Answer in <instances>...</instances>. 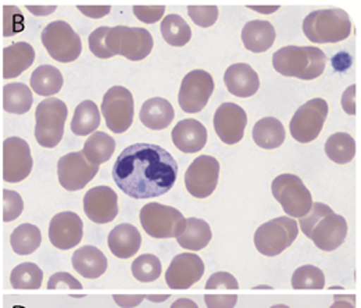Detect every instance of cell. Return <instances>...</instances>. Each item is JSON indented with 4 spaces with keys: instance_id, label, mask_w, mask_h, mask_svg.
<instances>
[{
    "instance_id": "cell-1",
    "label": "cell",
    "mask_w": 361,
    "mask_h": 308,
    "mask_svg": "<svg viewBox=\"0 0 361 308\" xmlns=\"http://www.w3.org/2000/svg\"><path fill=\"white\" fill-rule=\"evenodd\" d=\"M178 176V163L161 146L135 143L117 157L113 167L116 185L133 199H152L171 190Z\"/></svg>"
},
{
    "instance_id": "cell-2",
    "label": "cell",
    "mask_w": 361,
    "mask_h": 308,
    "mask_svg": "<svg viewBox=\"0 0 361 308\" xmlns=\"http://www.w3.org/2000/svg\"><path fill=\"white\" fill-rule=\"evenodd\" d=\"M302 232L322 252H334L348 236V222L322 203H313L310 211L300 218Z\"/></svg>"
},
{
    "instance_id": "cell-3",
    "label": "cell",
    "mask_w": 361,
    "mask_h": 308,
    "mask_svg": "<svg viewBox=\"0 0 361 308\" xmlns=\"http://www.w3.org/2000/svg\"><path fill=\"white\" fill-rule=\"evenodd\" d=\"M272 66L281 75L312 81L322 75L326 56L318 47L285 46L274 53Z\"/></svg>"
},
{
    "instance_id": "cell-4",
    "label": "cell",
    "mask_w": 361,
    "mask_h": 308,
    "mask_svg": "<svg viewBox=\"0 0 361 308\" xmlns=\"http://www.w3.org/2000/svg\"><path fill=\"white\" fill-rule=\"evenodd\" d=\"M303 32L316 44L342 42L350 37L352 20L342 8L316 10L305 18Z\"/></svg>"
},
{
    "instance_id": "cell-5",
    "label": "cell",
    "mask_w": 361,
    "mask_h": 308,
    "mask_svg": "<svg viewBox=\"0 0 361 308\" xmlns=\"http://www.w3.org/2000/svg\"><path fill=\"white\" fill-rule=\"evenodd\" d=\"M68 117V109L63 100L47 97L41 101L35 111V137L46 149L56 147L64 135V125Z\"/></svg>"
},
{
    "instance_id": "cell-6",
    "label": "cell",
    "mask_w": 361,
    "mask_h": 308,
    "mask_svg": "<svg viewBox=\"0 0 361 308\" xmlns=\"http://www.w3.org/2000/svg\"><path fill=\"white\" fill-rule=\"evenodd\" d=\"M271 190L275 200L289 217L303 218L313 206L312 193L299 176L292 174L278 175L272 180Z\"/></svg>"
},
{
    "instance_id": "cell-7",
    "label": "cell",
    "mask_w": 361,
    "mask_h": 308,
    "mask_svg": "<svg viewBox=\"0 0 361 308\" xmlns=\"http://www.w3.org/2000/svg\"><path fill=\"white\" fill-rule=\"evenodd\" d=\"M139 220L145 232L154 239L178 238L186 226V218L177 209L160 203L143 206Z\"/></svg>"
},
{
    "instance_id": "cell-8",
    "label": "cell",
    "mask_w": 361,
    "mask_h": 308,
    "mask_svg": "<svg viewBox=\"0 0 361 308\" xmlns=\"http://www.w3.org/2000/svg\"><path fill=\"white\" fill-rule=\"evenodd\" d=\"M299 235L298 222L289 217H278L259 226L255 233V246L263 256L275 257L285 252Z\"/></svg>"
},
{
    "instance_id": "cell-9",
    "label": "cell",
    "mask_w": 361,
    "mask_h": 308,
    "mask_svg": "<svg viewBox=\"0 0 361 308\" xmlns=\"http://www.w3.org/2000/svg\"><path fill=\"white\" fill-rule=\"evenodd\" d=\"M41 39L50 57L60 63H73L82 53L80 35L66 21H53L46 25Z\"/></svg>"
},
{
    "instance_id": "cell-10",
    "label": "cell",
    "mask_w": 361,
    "mask_h": 308,
    "mask_svg": "<svg viewBox=\"0 0 361 308\" xmlns=\"http://www.w3.org/2000/svg\"><path fill=\"white\" fill-rule=\"evenodd\" d=\"M102 114L106 125L114 133H124L134 123L135 101L133 93L124 87H111L102 101Z\"/></svg>"
},
{
    "instance_id": "cell-11",
    "label": "cell",
    "mask_w": 361,
    "mask_h": 308,
    "mask_svg": "<svg viewBox=\"0 0 361 308\" xmlns=\"http://www.w3.org/2000/svg\"><path fill=\"white\" fill-rule=\"evenodd\" d=\"M110 42L111 50L117 56H123L131 61H140L146 58L153 49L152 34L139 27H124L117 25L110 28Z\"/></svg>"
},
{
    "instance_id": "cell-12",
    "label": "cell",
    "mask_w": 361,
    "mask_h": 308,
    "mask_svg": "<svg viewBox=\"0 0 361 308\" xmlns=\"http://www.w3.org/2000/svg\"><path fill=\"white\" fill-rule=\"evenodd\" d=\"M328 116V103L324 99H312L305 103L290 120V135L300 143H309L318 137Z\"/></svg>"
},
{
    "instance_id": "cell-13",
    "label": "cell",
    "mask_w": 361,
    "mask_h": 308,
    "mask_svg": "<svg viewBox=\"0 0 361 308\" xmlns=\"http://www.w3.org/2000/svg\"><path fill=\"white\" fill-rule=\"evenodd\" d=\"M214 92L213 77L203 70H193L185 75L180 84L178 101L185 113H200Z\"/></svg>"
},
{
    "instance_id": "cell-14",
    "label": "cell",
    "mask_w": 361,
    "mask_h": 308,
    "mask_svg": "<svg viewBox=\"0 0 361 308\" xmlns=\"http://www.w3.org/2000/svg\"><path fill=\"white\" fill-rule=\"evenodd\" d=\"M34 167L30 144L17 136L3 142V179L8 183H18L27 179Z\"/></svg>"
},
{
    "instance_id": "cell-15",
    "label": "cell",
    "mask_w": 361,
    "mask_h": 308,
    "mask_svg": "<svg viewBox=\"0 0 361 308\" xmlns=\"http://www.w3.org/2000/svg\"><path fill=\"white\" fill-rule=\"evenodd\" d=\"M220 178V163L212 156H200L189 166L185 174L188 192L197 199H206L216 190Z\"/></svg>"
},
{
    "instance_id": "cell-16",
    "label": "cell",
    "mask_w": 361,
    "mask_h": 308,
    "mask_svg": "<svg viewBox=\"0 0 361 308\" xmlns=\"http://www.w3.org/2000/svg\"><path fill=\"white\" fill-rule=\"evenodd\" d=\"M99 166L90 164L81 152H73L63 156L57 163V175L60 185L70 192L84 189L96 176Z\"/></svg>"
},
{
    "instance_id": "cell-17",
    "label": "cell",
    "mask_w": 361,
    "mask_h": 308,
    "mask_svg": "<svg viewBox=\"0 0 361 308\" xmlns=\"http://www.w3.org/2000/svg\"><path fill=\"white\" fill-rule=\"evenodd\" d=\"M204 273L203 260L192 253H182L173 259L166 272V283L174 290H185L197 283Z\"/></svg>"
},
{
    "instance_id": "cell-18",
    "label": "cell",
    "mask_w": 361,
    "mask_h": 308,
    "mask_svg": "<svg viewBox=\"0 0 361 308\" xmlns=\"http://www.w3.org/2000/svg\"><path fill=\"white\" fill-rule=\"evenodd\" d=\"M84 223L78 214L64 211L56 214L49 225V239L56 249L70 250L82 240Z\"/></svg>"
},
{
    "instance_id": "cell-19",
    "label": "cell",
    "mask_w": 361,
    "mask_h": 308,
    "mask_svg": "<svg viewBox=\"0 0 361 308\" xmlns=\"http://www.w3.org/2000/svg\"><path fill=\"white\" fill-rule=\"evenodd\" d=\"M84 211L94 223H109L118 214L117 193L109 186H96L84 196Z\"/></svg>"
},
{
    "instance_id": "cell-20",
    "label": "cell",
    "mask_w": 361,
    "mask_h": 308,
    "mask_svg": "<svg viewBox=\"0 0 361 308\" xmlns=\"http://www.w3.org/2000/svg\"><path fill=\"white\" fill-rule=\"evenodd\" d=\"M247 125L246 111L233 103L221 104L214 114V130L226 144H236L242 140Z\"/></svg>"
},
{
    "instance_id": "cell-21",
    "label": "cell",
    "mask_w": 361,
    "mask_h": 308,
    "mask_svg": "<svg viewBox=\"0 0 361 308\" xmlns=\"http://www.w3.org/2000/svg\"><path fill=\"white\" fill-rule=\"evenodd\" d=\"M224 82L229 93L236 97H250L260 88L257 73L246 63H238L228 67Z\"/></svg>"
},
{
    "instance_id": "cell-22",
    "label": "cell",
    "mask_w": 361,
    "mask_h": 308,
    "mask_svg": "<svg viewBox=\"0 0 361 308\" xmlns=\"http://www.w3.org/2000/svg\"><path fill=\"white\" fill-rule=\"evenodd\" d=\"M171 137L178 150L192 154L204 147L207 142V130L197 120H182L174 127Z\"/></svg>"
},
{
    "instance_id": "cell-23",
    "label": "cell",
    "mask_w": 361,
    "mask_h": 308,
    "mask_svg": "<svg viewBox=\"0 0 361 308\" xmlns=\"http://www.w3.org/2000/svg\"><path fill=\"white\" fill-rule=\"evenodd\" d=\"M35 61V50L27 42H17L3 49V78L20 77Z\"/></svg>"
},
{
    "instance_id": "cell-24",
    "label": "cell",
    "mask_w": 361,
    "mask_h": 308,
    "mask_svg": "<svg viewBox=\"0 0 361 308\" xmlns=\"http://www.w3.org/2000/svg\"><path fill=\"white\" fill-rule=\"evenodd\" d=\"M110 252L123 260L131 259L140 249L142 236L140 232L131 223L117 225L107 238Z\"/></svg>"
},
{
    "instance_id": "cell-25",
    "label": "cell",
    "mask_w": 361,
    "mask_h": 308,
    "mask_svg": "<svg viewBox=\"0 0 361 308\" xmlns=\"http://www.w3.org/2000/svg\"><path fill=\"white\" fill-rule=\"evenodd\" d=\"M174 109L171 103L163 97H153L142 104L139 118L142 124L153 131L166 130L174 120Z\"/></svg>"
},
{
    "instance_id": "cell-26",
    "label": "cell",
    "mask_w": 361,
    "mask_h": 308,
    "mask_svg": "<svg viewBox=\"0 0 361 308\" xmlns=\"http://www.w3.org/2000/svg\"><path fill=\"white\" fill-rule=\"evenodd\" d=\"M276 34L269 21L256 20L247 23L242 30V42L253 53H264L272 47Z\"/></svg>"
},
{
    "instance_id": "cell-27",
    "label": "cell",
    "mask_w": 361,
    "mask_h": 308,
    "mask_svg": "<svg viewBox=\"0 0 361 308\" xmlns=\"http://www.w3.org/2000/svg\"><path fill=\"white\" fill-rule=\"evenodd\" d=\"M74 269L87 279H97L107 269V259L94 246H84L73 254Z\"/></svg>"
},
{
    "instance_id": "cell-28",
    "label": "cell",
    "mask_w": 361,
    "mask_h": 308,
    "mask_svg": "<svg viewBox=\"0 0 361 308\" xmlns=\"http://www.w3.org/2000/svg\"><path fill=\"white\" fill-rule=\"evenodd\" d=\"M213 233L210 225L200 218L186 220L185 230L177 238V242L182 249L190 252H199L212 242Z\"/></svg>"
},
{
    "instance_id": "cell-29",
    "label": "cell",
    "mask_w": 361,
    "mask_h": 308,
    "mask_svg": "<svg viewBox=\"0 0 361 308\" xmlns=\"http://www.w3.org/2000/svg\"><path fill=\"white\" fill-rule=\"evenodd\" d=\"M34 103L32 90L23 82H13L3 88V109L10 114H25Z\"/></svg>"
},
{
    "instance_id": "cell-30",
    "label": "cell",
    "mask_w": 361,
    "mask_h": 308,
    "mask_svg": "<svg viewBox=\"0 0 361 308\" xmlns=\"http://www.w3.org/2000/svg\"><path fill=\"white\" fill-rule=\"evenodd\" d=\"M285 128L282 123L274 117H266L253 127V140L262 149L272 150L285 142Z\"/></svg>"
},
{
    "instance_id": "cell-31",
    "label": "cell",
    "mask_w": 361,
    "mask_h": 308,
    "mask_svg": "<svg viewBox=\"0 0 361 308\" xmlns=\"http://www.w3.org/2000/svg\"><path fill=\"white\" fill-rule=\"evenodd\" d=\"M114 150L116 140L107 133L96 131L88 137L81 153L90 164L100 166L111 159Z\"/></svg>"
},
{
    "instance_id": "cell-32",
    "label": "cell",
    "mask_w": 361,
    "mask_h": 308,
    "mask_svg": "<svg viewBox=\"0 0 361 308\" xmlns=\"http://www.w3.org/2000/svg\"><path fill=\"white\" fill-rule=\"evenodd\" d=\"M42 242V233L37 225L32 223H23L17 226L11 236H10V245L16 254L18 256H28L32 254Z\"/></svg>"
},
{
    "instance_id": "cell-33",
    "label": "cell",
    "mask_w": 361,
    "mask_h": 308,
    "mask_svg": "<svg viewBox=\"0 0 361 308\" xmlns=\"http://www.w3.org/2000/svg\"><path fill=\"white\" fill-rule=\"evenodd\" d=\"M64 84L63 75L59 68L44 64L38 67L31 75V88L39 96H53L60 92Z\"/></svg>"
},
{
    "instance_id": "cell-34",
    "label": "cell",
    "mask_w": 361,
    "mask_h": 308,
    "mask_svg": "<svg viewBox=\"0 0 361 308\" xmlns=\"http://www.w3.org/2000/svg\"><path fill=\"white\" fill-rule=\"evenodd\" d=\"M100 125V111L94 101L85 100L80 103L75 109L73 121H71V131L77 136H87L93 133Z\"/></svg>"
},
{
    "instance_id": "cell-35",
    "label": "cell",
    "mask_w": 361,
    "mask_h": 308,
    "mask_svg": "<svg viewBox=\"0 0 361 308\" xmlns=\"http://www.w3.org/2000/svg\"><path fill=\"white\" fill-rule=\"evenodd\" d=\"M325 153L336 164H348L356 156V142L349 133H334L325 143Z\"/></svg>"
},
{
    "instance_id": "cell-36",
    "label": "cell",
    "mask_w": 361,
    "mask_h": 308,
    "mask_svg": "<svg viewBox=\"0 0 361 308\" xmlns=\"http://www.w3.org/2000/svg\"><path fill=\"white\" fill-rule=\"evenodd\" d=\"M164 41L171 46L182 47L192 38V30L178 14H169L160 25Z\"/></svg>"
},
{
    "instance_id": "cell-37",
    "label": "cell",
    "mask_w": 361,
    "mask_h": 308,
    "mask_svg": "<svg viewBox=\"0 0 361 308\" xmlns=\"http://www.w3.org/2000/svg\"><path fill=\"white\" fill-rule=\"evenodd\" d=\"M44 272L34 263H23L17 265L10 275V283L14 289L37 290L42 286Z\"/></svg>"
},
{
    "instance_id": "cell-38",
    "label": "cell",
    "mask_w": 361,
    "mask_h": 308,
    "mask_svg": "<svg viewBox=\"0 0 361 308\" xmlns=\"http://www.w3.org/2000/svg\"><path fill=\"white\" fill-rule=\"evenodd\" d=\"M292 286L296 290H321L325 286V275L314 265H303L293 272Z\"/></svg>"
},
{
    "instance_id": "cell-39",
    "label": "cell",
    "mask_w": 361,
    "mask_h": 308,
    "mask_svg": "<svg viewBox=\"0 0 361 308\" xmlns=\"http://www.w3.org/2000/svg\"><path fill=\"white\" fill-rule=\"evenodd\" d=\"M131 271L136 281L153 282L161 275V263L153 254H142L131 265Z\"/></svg>"
},
{
    "instance_id": "cell-40",
    "label": "cell",
    "mask_w": 361,
    "mask_h": 308,
    "mask_svg": "<svg viewBox=\"0 0 361 308\" xmlns=\"http://www.w3.org/2000/svg\"><path fill=\"white\" fill-rule=\"evenodd\" d=\"M90 51L99 58H111L116 54L111 50L110 42V27L96 28L88 38Z\"/></svg>"
},
{
    "instance_id": "cell-41",
    "label": "cell",
    "mask_w": 361,
    "mask_h": 308,
    "mask_svg": "<svg viewBox=\"0 0 361 308\" xmlns=\"http://www.w3.org/2000/svg\"><path fill=\"white\" fill-rule=\"evenodd\" d=\"M24 31V16L16 6L3 7V35L14 37Z\"/></svg>"
},
{
    "instance_id": "cell-42",
    "label": "cell",
    "mask_w": 361,
    "mask_h": 308,
    "mask_svg": "<svg viewBox=\"0 0 361 308\" xmlns=\"http://www.w3.org/2000/svg\"><path fill=\"white\" fill-rule=\"evenodd\" d=\"M3 221L4 222H11L17 220L23 211H24V202L23 197L14 192L4 189L3 190Z\"/></svg>"
},
{
    "instance_id": "cell-43",
    "label": "cell",
    "mask_w": 361,
    "mask_h": 308,
    "mask_svg": "<svg viewBox=\"0 0 361 308\" xmlns=\"http://www.w3.org/2000/svg\"><path fill=\"white\" fill-rule=\"evenodd\" d=\"M188 14L196 25L209 28L216 24L219 18V8L216 6H189Z\"/></svg>"
},
{
    "instance_id": "cell-44",
    "label": "cell",
    "mask_w": 361,
    "mask_h": 308,
    "mask_svg": "<svg viewBox=\"0 0 361 308\" xmlns=\"http://www.w3.org/2000/svg\"><path fill=\"white\" fill-rule=\"evenodd\" d=\"M47 289L54 290V289H74L80 290L82 289V285L78 279H75L71 273L68 272H56L50 276L47 282Z\"/></svg>"
},
{
    "instance_id": "cell-45",
    "label": "cell",
    "mask_w": 361,
    "mask_h": 308,
    "mask_svg": "<svg viewBox=\"0 0 361 308\" xmlns=\"http://www.w3.org/2000/svg\"><path fill=\"white\" fill-rule=\"evenodd\" d=\"M166 13L164 6H134L136 18L145 24H156Z\"/></svg>"
},
{
    "instance_id": "cell-46",
    "label": "cell",
    "mask_w": 361,
    "mask_h": 308,
    "mask_svg": "<svg viewBox=\"0 0 361 308\" xmlns=\"http://www.w3.org/2000/svg\"><path fill=\"white\" fill-rule=\"evenodd\" d=\"M204 288L207 290H216V289H221V288L228 289V290H236L239 288V283H238V281H236V278L233 275H231L229 272L220 271V272L213 273L209 278V281H207Z\"/></svg>"
},
{
    "instance_id": "cell-47",
    "label": "cell",
    "mask_w": 361,
    "mask_h": 308,
    "mask_svg": "<svg viewBox=\"0 0 361 308\" xmlns=\"http://www.w3.org/2000/svg\"><path fill=\"white\" fill-rule=\"evenodd\" d=\"M204 303L207 308H233L238 303L236 295H206Z\"/></svg>"
},
{
    "instance_id": "cell-48",
    "label": "cell",
    "mask_w": 361,
    "mask_h": 308,
    "mask_svg": "<svg viewBox=\"0 0 361 308\" xmlns=\"http://www.w3.org/2000/svg\"><path fill=\"white\" fill-rule=\"evenodd\" d=\"M356 94H357V88L356 85H352L345 90L342 96V107L346 114L355 116L357 113V104H356Z\"/></svg>"
},
{
    "instance_id": "cell-49",
    "label": "cell",
    "mask_w": 361,
    "mask_h": 308,
    "mask_svg": "<svg viewBox=\"0 0 361 308\" xmlns=\"http://www.w3.org/2000/svg\"><path fill=\"white\" fill-rule=\"evenodd\" d=\"M113 300L123 308H134L145 300V295H114Z\"/></svg>"
},
{
    "instance_id": "cell-50",
    "label": "cell",
    "mask_w": 361,
    "mask_h": 308,
    "mask_svg": "<svg viewBox=\"0 0 361 308\" xmlns=\"http://www.w3.org/2000/svg\"><path fill=\"white\" fill-rule=\"evenodd\" d=\"M110 6H78V10L90 18H102L110 13Z\"/></svg>"
},
{
    "instance_id": "cell-51",
    "label": "cell",
    "mask_w": 361,
    "mask_h": 308,
    "mask_svg": "<svg viewBox=\"0 0 361 308\" xmlns=\"http://www.w3.org/2000/svg\"><path fill=\"white\" fill-rule=\"evenodd\" d=\"M329 308H356V296H336L334 304Z\"/></svg>"
},
{
    "instance_id": "cell-52",
    "label": "cell",
    "mask_w": 361,
    "mask_h": 308,
    "mask_svg": "<svg viewBox=\"0 0 361 308\" xmlns=\"http://www.w3.org/2000/svg\"><path fill=\"white\" fill-rule=\"evenodd\" d=\"M28 11L32 13L34 16H39V17H44V16H49L51 13L56 11V6H27Z\"/></svg>"
},
{
    "instance_id": "cell-53",
    "label": "cell",
    "mask_w": 361,
    "mask_h": 308,
    "mask_svg": "<svg viewBox=\"0 0 361 308\" xmlns=\"http://www.w3.org/2000/svg\"><path fill=\"white\" fill-rule=\"evenodd\" d=\"M171 308H199L197 307V304L193 302V300H190V299H185V297H182V299H178V300H176L174 303H173V306Z\"/></svg>"
},
{
    "instance_id": "cell-54",
    "label": "cell",
    "mask_w": 361,
    "mask_h": 308,
    "mask_svg": "<svg viewBox=\"0 0 361 308\" xmlns=\"http://www.w3.org/2000/svg\"><path fill=\"white\" fill-rule=\"evenodd\" d=\"M252 10L257 11V13H262V14H271V13H275L279 6H271V7H266V6H250Z\"/></svg>"
},
{
    "instance_id": "cell-55",
    "label": "cell",
    "mask_w": 361,
    "mask_h": 308,
    "mask_svg": "<svg viewBox=\"0 0 361 308\" xmlns=\"http://www.w3.org/2000/svg\"><path fill=\"white\" fill-rule=\"evenodd\" d=\"M169 295H160V296H150V295H145V299L146 300H150V302H154V303H161V302H166L169 300Z\"/></svg>"
},
{
    "instance_id": "cell-56",
    "label": "cell",
    "mask_w": 361,
    "mask_h": 308,
    "mask_svg": "<svg viewBox=\"0 0 361 308\" xmlns=\"http://www.w3.org/2000/svg\"><path fill=\"white\" fill-rule=\"evenodd\" d=\"M271 308H289L288 306H285V304H275V306H272Z\"/></svg>"
}]
</instances>
